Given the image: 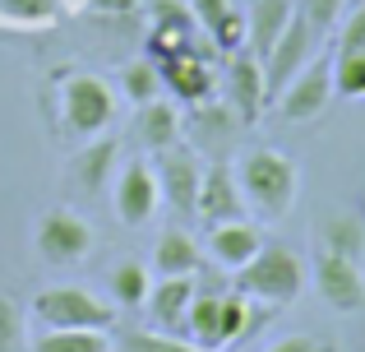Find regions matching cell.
<instances>
[{"mask_svg":"<svg viewBox=\"0 0 365 352\" xmlns=\"http://www.w3.org/2000/svg\"><path fill=\"white\" fill-rule=\"evenodd\" d=\"M28 352H111V329H42Z\"/></svg>","mask_w":365,"mask_h":352,"instance_id":"23","label":"cell"},{"mask_svg":"<svg viewBox=\"0 0 365 352\" xmlns=\"http://www.w3.org/2000/svg\"><path fill=\"white\" fill-rule=\"evenodd\" d=\"M314 251H338V255L361 260L365 255V213L338 208V213L319 218V227H314Z\"/></svg>","mask_w":365,"mask_h":352,"instance_id":"19","label":"cell"},{"mask_svg":"<svg viewBox=\"0 0 365 352\" xmlns=\"http://www.w3.org/2000/svg\"><path fill=\"white\" fill-rule=\"evenodd\" d=\"M227 9H232L227 0H190V14H195V24H204V28H213Z\"/></svg>","mask_w":365,"mask_h":352,"instance_id":"34","label":"cell"},{"mask_svg":"<svg viewBox=\"0 0 365 352\" xmlns=\"http://www.w3.org/2000/svg\"><path fill=\"white\" fill-rule=\"evenodd\" d=\"M158 74H162V89L176 102H185V107H204L213 98V84H217L213 65H208V46H199V42L180 56L158 61Z\"/></svg>","mask_w":365,"mask_h":352,"instance_id":"11","label":"cell"},{"mask_svg":"<svg viewBox=\"0 0 365 352\" xmlns=\"http://www.w3.org/2000/svg\"><path fill=\"white\" fill-rule=\"evenodd\" d=\"M296 14V0H255V9H250V51L264 61L268 51H273V42L287 33V24H292Z\"/></svg>","mask_w":365,"mask_h":352,"instance_id":"21","label":"cell"},{"mask_svg":"<svg viewBox=\"0 0 365 352\" xmlns=\"http://www.w3.org/2000/svg\"><path fill=\"white\" fill-rule=\"evenodd\" d=\"M199 283L195 273H171V278H153L148 297H143V316L158 334H176L185 338V316H190V301H195Z\"/></svg>","mask_w":365,"mask_h":352,"instance_id":"12","label":"cell"},{"mask_svg":"<svg viewBox=\"0 0 365 352\" xmlns=\"http://www.w3.org/2000/svg\"><path fill=\"white\" fill-rule=\"evenodd\" d=\"M264 241L268 236L259 232V223H250V218H232V223H213L208 227V255H213L227 273H236L241 264L255 260Z\"/></svg>","mask_w":365,"mask_h":352,"instance_id":"16","label":"cell"},{"mask_svg":"<svg viewBox=\"0 0 365 352\" xmlns=\"http://www.w3.org/2000/svg\"><path fill=\"white\" fill-rule=\"evenodd\" d=\"M232 172H236V186H241L250 213L268 218V223L292 213L296 190H301V167H296V158L277 154V149H245L232 163Z\"/></svg>","mask_w":365,"mask_h":352,"instance_id":"1","label":"cell"},{"mask_svg":"<svg viewBox=\"0 0 365 352\" xmlns=\"http://www.w3.org/2000/svg\"><path fill=\"white\" fill-rule=\"evenodd\" d=\"M111 352H204V348H195L190 338L148 329V334H111Z\"/></svg>","mask_w":365,"mask_h":352,"instance_id":"28","label":"cell"},{"mask_svg":"<svg viewBox=\"0 0 365 352\" xmlns=\"http://www.w3.org/2000/svg\"><path fill=\"white\" fill-rule=\"evenodd\" d=\"M296 9L305 14V24L314 28V33H329L333 24L342 19V9H347V0H296Z\"/></svg>","mask_w":365,"mask_h":352,"instance_id":"31","label":"cell"},{"mask_svg":"<svg viewBox=\"0 0 365 352\" xmlns=\"http://www.w3.org/2000/svg\"><path fill=\"white\" fill-rule=\"evenodd\" d=\"M134 135H139V144L148 149V154L171 149L180 139V111H176V102H162V98L143 102L139 116H134Z\"/></svg>","mask_w":365,"mask_h":352,"instance_id":"20","label":"cell"},{"mask_svg":"<svg viewBox=\"0 0 365 352\" xmlns=\"http://www.w3.org/2000/svg\"><path fill=\"white\" fill-rule=\"evenodd\" d=\"M314 42H319V33H314V28L305 24V14L296 9L292 24H287V33L277 37L273 51L264 56V93H268V107L282 98V89L296 79V70H301V65L314 56Z\"/></svg>","mask_w":365,"mask_h":352,"instance_id":"8","label":"cell"},{"mask_svg":"<svg viewBox=\"0 0 365 352\" xmlns=\"http://www.w3.org/2000/svg\"><path fill=\"white\" fill-rule=\"evenodd\" d=\"M338 51H365V5H356V9H351L347 19H342Z\"/></svg>","mask_w":365,"mask_h":352,"instance_id":"32","label":"cell"},{"mask_svg":"<svg viewBox=\"0 0 365 352\" xmlns=\"http://www.w3.org/2000/svg\"><path fill=\"white\" fill-rule=\"evenodd\" d=\"M361 213H365V195H361Z\"/></svg>","mask_w":365,"mask_h":352,"instance_id":"35","label":"cell"},{"mask_svg":"<svg viewBox=\"0 0 365 352\" xmlns=\"http://www.w3.org/2000/svg\"><path fill=\"white\" fill-rule=\"evenodd\" d=\"M314 288H319L324 306H333L338 316H356L365 311V273L351 255L338 251H314Z\"/></svg>","mask_w":365,"mask_h":352,"instance_id":"10","label":"cell"},{"mask_svg":"<svg viewBox=\"0 0 365 352\" xmlns=\"http://www.w3.org/2000/svg\"><path fill=\"white\" fill-rule=\"evenodd\" d=\"M116 167H120V144H116L111 135L88 139V144H83L79 154L70 158V172H74V181H79L83 195H98V190L111 181V172H116Z\"/></svg>","mask_w":365,"mask_h":352,"instance_id":"17","label":"cell"},{"mask_svg":"<svg viewBox=\"0 0 365 352\" xmlns=\"http://www.w3.org/2000/svg\"><path fill=\"white\" fill-rule=\"evenodd\" d=\"M19 348V311L0 297V352H14Z\"/></svg>","mask_w":365,"mask_h":352,"instance_id":"33","label":"cell"},{"mask_svg":"<svg viewBox=\"0 0 365 352\" xmlns=\"http://www.w3.org/2000/svg\"><path fill=\"white\" fill-rule=\"evenodd\" d=\"M227 102H232L236 121H245V126H255L259 116L268 111V93H264V61H259L250 46L227 56Z\"/></svg>","mask_w":365,"mask_h":352,"instance_id":"13","label":"cell"},{"mask_svg":"<svg viewBox=\"0 0 365 352\" xmlns=\"http://www.w3.org/2000/svg\"><path fill=\"white\" fill-rule=\"evenodd\" d=\"M61 19V0H0L5 28H51Z\"/></svg>","mask_w":365,"mask_h":352,"instance_id":"25","label":"cell"},{"mask_svg":"<svg viewBox=\"0 0 365 352\" xmlns=\"http://www.w3.org/2000/svg\"><path fill=\"white\" fill-rule=\"evenodd\" d=\"M111 208L125 227H143L158 218L162 208V186L153 172V158H125L111 181Z\"/></svg>","mask_w":365,"mask_h":352,"instance_id":"7","label":"cell"},{"mask_svg":"<svg viewBox=\"0 0 365 352\" xmlns=\"http://www.w3.org/2000/svg\"><path fill=\"white\" fill-rule=\"evenodd\" d=\"M148 14H153V24H148V61H167V56H180V51L195 46V14H190V5L153 0Z\"/></svg>","mask_w":365,"mask_h":352,"instance_id":"15","label":"cell"},{"mask_svg":"<svg viewBox=\"0 0 365 352\" xmlns=\"http://www.w3.org/2000/svg\"><path fill=\"white\" fill-rule=\"evenodd\" d=\"M56 111L70 139H98L116 121V93L88 70H56Z\"/></svg>","mask_w":365,"mask_h":352,"instance_id":"2","label":"cell"},{"mask_svg":"<svg viewBox=\"0 0 365 352\" xmlns=\"http://www.w3.org/2000/svg\"><path fill=\"white\" fill-rule=\"evenodd\" d=\"M153 172H158V186H162V204H167L171 213H180V218H195L199 176H204L195 149H185V144L176 139L171 149L153 154Z\"/></svg>","mask_w":365,"mask_h":352,"instance_id":"9","label":"cell"},{"mask_svg":"<svg viewBox=\"0 0 365 352\" xmlns=\"http://www.w3.org/2000/svg\"><path fill=\"white\" fill-rule=\"evenodd\" d=\"M98 246L93 236V223L70 204H51L37 213V227H33V251L42 264L51 269H70V264H83Z\"/></svg>","mask_w":365,"mask_h":352,"instance_id":"5","label":"cell"},{"mask_svg":"<svg viewBox=\"0 0 365 352\" xmlns=\"http://www.w3.org/2000/svg\"><path fill=\"white\" fill-rule=\"evenodd\" d=\"M333 93L347 102L365 98V51H333Z\"/></svg>","mask_w":365,"mask_h":352,"instance_id":"27","label":"cell"},{"mask_svg":"<svg viewBox=\"0 0 365 352\" xmlns=\"http://www.w3.org/2000/svg\"><path fill=\"white\" fill-rule=\"evenodd\" d=\"M208 42H213V51H222V56L241 51V46H250V19L241 9H227V14L208 28Z\"/></svg>","mask_w":365,"mask_h":352,"instance_id":"29","label":"cell"},{"mask_svg":"<svg viewBox=\"0 0 365 352\" xmlns=\"http://www.w3.org/2000/svg\"><path fill=\"white\" fill-rule=\"evenodd\" d=\"M28 316L37 329H111L116 325V306L102 301L98 292L79 288V283H51V288L33 292Z\"/></svg>","mask_w":365,"mask_h":352,"instance_id":"4","label":"cell"},{"mask_svg":"<svg viewBox=\"0 0 365 352\" xmlns=\"http://www.w3.org/2000/svg\"><path fill=\"white\" fill-rule=\"evenodd\" d=\"M120 93L134 102V107H143V102L158 98V93H162L158 61H130V65H120Z\"/></svg>","mask_w":365,"mask_h":352,"instance_id":"26","label":"cell"},{"mask_svg":"<svg viewBox=\"0 0 365 352\" xmlns=\"http://www.w3.org/2000/svg\"><path fill=\"white\" fill-rule=\"evenodd\" d=\"M232 288L245 292V297H255V301H264L268 311L292 306V301L305 292V264H301V255H296L292 246L264 241L255 260L232 273Z\"/></svg>","mask_w":365,"mask_h":352,"instance_id":"3","label":"cell"},{"mask_svg":"<svg viewBox=\"0 0 365 352\" xmlns=\"http://www.w3.org/2000/svg\"><path fill=\"white\" fill-rule=\"evenodd\" d=\"M148 288H153V269H148V264H139V260H120L116 269H111V297H116V306L139 311V306H143V297H148Z\"/></svg>","mask_w":365,"mask_h":352,"instance_id":"24","label":"cell"},{"mask_svg":"<svg viewBox=\"0 0 365 352\" xmlns=\"http://www.w3.org/2000/svg\"><path fill=\"white\" fill-rule=\"evenodd\" d=\"M333 98H338V93H333V56H310L273 107H277V116L292 121V126H310V121H319L324 111H329Z\"/></svg>","mask_w":365,"mask_h":352,"instance_id":"6","label":"cell"},{"mask_svg":"<svg viewBox=\"0 0 365 352\" xmlns=\"http://www.w3.org/2000/svg\"><path fill=\"white\" fill-rule=\"evenodd\" d=\"M204 269V251L190 236V227H167L153 241V273L158 278H171V273H199Z\"/></svg>","mask_w":365,"mask_h":352,"instance_id":"18","label":"cell"},{"mask_svg":"<svg viewBox=\"0 0 365 352\" xmlns=\"http://www.w3.org/2000/svg\"><path fill=\"white\" fill-rule=\"evenodd\" d=\"M217 325H222V292H195L185 316V338L204 352H222L217 348Z\"/></svg>","mask_w":365,"mask_h":352,"instance_id":"22","label":"cell"},{"mask_svg":"<svg viewBox=\"0 0 365 352\" xmlns=\"http://www.w3.org/2000/svg\"><path fill=\"white\" fill-rule=\"evenodd\" d=\"M264 352H338V338L333 334H314V329H296V334L273 338Z\"/></svg>","mask_w":365,"mask_h":352,"instance_id":"30","label":"cell"},{"mask_svg":"<svg viewBox=\"0 0 365 352\" xmlns=\"http://www.w3.org/2000/svg\"><path fill=\"white\" fill-rule=\"evenodd\" d=\"M195 218L208 223V227H213V223H232V218H250L232 163L204 167V176H199V199H195Z\"/></svg>","mask_w":365,"mask_h":352,"instance_id":"14","label":"cell"}]
</instances>
